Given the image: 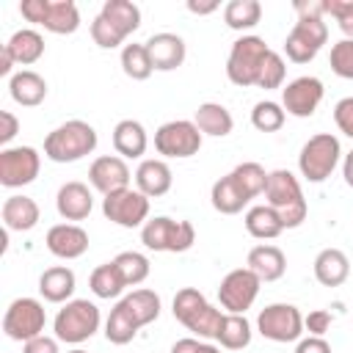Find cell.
I'll return each instance as SVG.
<instances>
[{
	"mask_svg": "<svg viewBox=\"0 0 353 353\" xmlns=\"http://www.w3.org/2000/svg\"><path fill=\"white\" fill-rule=\"evenodd\" d=\"M141 28V8L130 0H108L91 22V39L102 50L119 47Z\"/></svg>",
	"mask_w": 353,
	"mask_h": 353,
	"instance_id": "cell-1",
	"label": "cell"
},
{
	"mask_svg": "<svg viewBox=\"0 0 353 353\" xmlns=\"http://www.w3.org/2000/svg\"><path fill=\"white\" fill-rule=\"evenodd\" d=\"M94 149H97V130L83 119H69L44 138V157L52 163H77Z\"/></svg>",
	"mask_w": 353,
	"mask_h": 353,
	"instance_id": "cell-2",
	"label": "cell"
},
{
	"mask_svg": "<svg viewBox=\"0 0 353 353\" xmlns=\"http://www.w3.org/2000/svg\"><path fill=\"white\" fill-rule=\"evenodd\" d=\"M265 199L268 204L279 212L284 229H295L306 221V199H303V190H301V182L292 171L287 168H276L268 174V188H265Z\"/></svg>",
	"mask_w": 353,
	"mask_h": 353,
	"instance_id": "cell-3",
	"label": "cell"
},
{
	"mask_svg": "<svg viewBox=\"0 0 353 353\" xmlns=\"http://www.w3.org/2000/svg\"><path fill=\"white\" fill-rule=\"evenodd\" d=\"M171 312H174V317H176L188 331H193L199 339H215V334H218V328H221V320H223V312L215 309L196 287H182V290L174 295Z\"/></svg>",
	"mask_w": 353,
	"mask_h": 353,
	"instance_id": "cell-4",
	"label": "cell"
},
{
	"mask_svg": "<svg viewBox=\"0 0 353 353\" xmlns=\"http://www.w3.org/2000/svg\"><path fill=\"white\" fill-rule=\"evenodd\" d=\"M99 309L97 303H91L88 298H72L69 303H63L52 320V331L58 342L66 345H80L85 339H91L99 331Z\"/></svg>",
	"mask_w": 353,
	"mask_h": 353,
	"instance_id": "cell-5",
	"label": "cell"
},
{
	"mask_svg": "<svg viewBox=\"0 0 353 353\" xmlns=\"http://www.w3.org/2000/svg\"><path fill=\"white\" fill-rule=\"evenodd\" d=\"M141 243L149 251H160V254H182L190 251L196 243V229L190 221H174L168 215H157L149 218L141 226Z\"/></svg>",
	"mask_w": 353,
	"mask_h": 353,
	"instance_id": "cell-6",
	"label": "cell"
},
{
	"mask_svg": "<svg viewBox=\"0 0 353 353\" xmlns=\"http://www.w3.org/2000/svg\"><path fill=\"white\" fill-rule=\"evenodd\" d=\"M339 157H342L339 138L334 132H317L301 146V154H298L301 176L317 185L334 174V168L339 165Z\"/></svg>",
	"mask_w": 353,
	"mask_h": 353,
	"instance_id": "cell-7",
	"label": "cell"
},
{
	"mask_svg": "<svg viewBox=\"0 0 353 353\" xmlns=\"http://www.w3.org/2000/svg\"><path fill=\"white\" fill-rule=\"evenodd\" d=\"M268 52H270V47L265 44L262 36H240V39L232 44V50H229V58H226V77H229L234 85H240V88L256 85Z\"/></svg>",
	"mask_w": 353,
	"mask_h": 353,
	"instance_id": "cell-8",
	"label": "cell"
},
{
	"mask_svg": "<svg viewBox=\"0 0 353 353\" xmlns=\"http://www.w3.org/2000/svg\"><path fill=\"white\" fill-rule=\"evenodd\" d=\"M47 325V312H44V303L39 298H17L8 303L6 314H3V331L8 339L14 342H28V339H36L41 336Z\"/></svg>",
	"mask_w": 353,
	"mask_h": 353,
	"instance_id": "cell-9",
	"label": "cell"
},
{
	"mask_svg": "<svg viewBox=\"0 0 353 353\" xmlns=\"http://www.w3.org/2000/svg\"><path fill=\"white\" fill-rule=\"evenodd\" d=\"M201 132L193 121L188 119H174V121H165L157 127L154 132V149L157 154L163 157H174V160H185V157H193L199 154L201 149Z\"/></svg>",
	"mask_w": 353,
	"mask_h": 353,
	"instance_id": "cell-10",
	"label": "cell"
},
{
	"mask_svg": "<svg viewBox=\"0 0 353 353\" xmlns=\"http://www.w3.org/2000/svg\"><path fill=\"white\" fill-rule=\"evenodd\" d=\"M256 331L270 342H298L303 336V314L292 303H270L256 314Z\"/></svg>",
	"mask_w": 353,
	"mask_h": 353,
	"instance_id": "cell-11",
	"label": "cell"
},
{
	"mask_svg": "<svg viewBox=\"0 0 353 353\" xmlns=\"http://www.w3.org/2000/svg\"><path fill=\"white\" fill-rule=\"evenodd\" d=\"M259 276L248 268H234L229 270L221 284H218V301L226 309V314H245V309L254 306L256 295H259Z\"/></svg>",
	"mask_w": 353,
	"mask_h": 353,
	"instance_id": "cell-12",
	"label": "cell"
},
{
	"mask_svg": "<svg viewBox=\"0 0 353 353\" xmlns=\"http://www.w3.org/2000/svg\"><path fill=\"white\" fill-rule=\"evenodd\" d=\"M328 41V25L320 17H301L284 39V52L292 63H309Z\"/></svg>",
	"mask_w": 353,
	"mask_h": 353,
	"instance_id": "cell-13",
	"label": "cell"
},
{
	"mask_svg": "<svg viewBox=\"0 0 353 353\" xmlns=\"http://www.w3.org/2000/svg\"><path fill=\"white\" fill-rule=\"evenodd\" d=\"M102 212L110 223L124 226V229H135V226H143L149 221V199L138 188H124V190L108 193L102 199Z\"/></svg>",
	"mask_w": 353,
	"mask_h": 353,
	"instance_id": "cell-14",
	"label": "cell"
},
{
	"mask_svg": "<svg viewBox=\"0 0 353 353\" xmlns=\"http://www.w3.org/2000/svg\"><path fill=\"white\" fill-rule=\"evenodd\" d=\"M41 171V154L33 146H6L0 152V185L25 188Z\"/></svg>",
	"mask_w": 353,
	"mask_h": 353,
	"instance_id": "cell-15",
	"label": "cell"
},
{
	"mask_svg": "<svg viewBox=\"0 0 353 353\" xmlns=\"http://www.w3.org/2000/svg\"><path fill=\"white\" fill-rule=\"evenodd\" d=\"M323 94H325L323 83L317 77L303 74L281 88V108L295 119H309V116H314L317 105L323 102Z\"/></svg>",
	"mask_w": 353,
	"mask_h": 353,
	"instance_id": "cell-16",
	"label": "cell"
},
{
	"mask_svg": "<svg viewBox=\"0 0 353 353\" xmlns=\"http://www.w3.org/2000/svg\"><path fill=\"white\" fill-rule=\"evenodd\" d=\"M130 179H132L130 165H127V160L119 157V154H102V157H97V160L91 163V168H88V182H91V188L99 190L102 196L130 188Z\"/></svg>",
	"mask_w": 353,
	"mask_h": 353,
	"instance_id": "cell-17",
	"label": "cell"
},
{
	"mask_svg": "<svg viewBox=\"0 0 353 353\" xmlns=\"http://www.w3.org/2000/svg\"><path fill=\"white\" fill-rule=\"evenodd\" d=\"M47 251L58 259H80L88 251V232L77 223H55L47 229Z\"/></svg>",
	"mask_w": 353,
	"mask_h": 353,
	"instance_id": "cell-18",
	"label": "cell"
},
{
	"mask_svg": "<svg viewBox=\"0 0 353 353\" xmlns=\"http://www.w3.org/2000/svg\"><path fill=\"white\" fill-rule=\"evenodd\" d=\"M143 44H146V52H149L152 66L157 72H174V69H179L185 63L188 50H185L182 36H176V33H165L163 30V33L149 36Z\"/></svg>",
	"mask_w": 353,
	"mask_h": 353,
	"instance_id": "cell-19",
	"label": "cell"
},
{
	"mask_svg": "<svg viewBox=\"0 0 353 353\" xmlns=\"http://www.w3.org/2000/svg\"><path fill=\"white\" fill-rule=\"evenodd\" d=\"M55 210L63 221H85L94 210V196L85 182H63L55 193Z\"/></svg>",
	"mask_w": 353,
	"mask_h": 353,
	"instance_id": "cell-20",
	"label": "cell"
},
{
	"mask_svg": "<svg viewBox=\"0 0 353 353\" xmlns=\"http://www.w3.org/2000/svg\"><path fill=\"white\" fill-rule=\"evenodd\" d=\"M171 182H174V174H171V168H168L165 160L149 157V160H141V165L135 168V188L146 199L165 196L171 190Z\"/></svg>",
	"mask_w": 353,
	"mask_h": 353,
	"instance_id": "cell-21",
	"label": "cell"
},
{
	"mask_svg": "<svg viewBox=\"0 0 353 353\" xmlns=\"http://www.w3.org/2000/svg\"><path fill=\"white\" fill-rule=\"evenodd\" d=\"M39 204L25 196V193H14L3 201L0 207V218L6 223L8 232H30L36 223H39Z\"/></svg>",
	"mask_w": 353,
	"mask_h": 353,
	"instance_id": "cell-22",
	"label": "cell"
},
{
	"mask_svg": "<svg viewBox=\"0 0 353 353\" xmlns=\"http://www.w3.org/2000/svg\"><path fill=\"white\" fill-rule=\"evenodd\" d=\"M8 94L22 108H36L47 99V80L33 69H19L8 80Z\"/></svg>",
	"mask_w": 353,
	"mask_h": 353,
	"instance_id": "cell-23",
	"label": "cell"
},
{
	"mask_svg": "<svg viewBox=\"0 0 353 353\" xmlns=\"http://www.w3.org/2000/svg\"><path fill=\"white\" fill-rule=\"evenodd\" d=\"M245 268L254 270L259 276V281H279L287 270V256L279 245H270V243H262V245H254L248 251V259H245Z\"/></svg>",
	"mask_w": 353,
	"mask_h": 353,
	"instance_id": "cell-24",
	"label": "cell"
},
{
	"mask_svg": "<svg viewBox=\"0 0 353 353\" xmlns=\"http://www.w3.org/2000/svg\"><path fill=\"white\" fill-rule=\"evenodd\" d=\"M74 287H77L74 270L66 268V265L47 268V270L39 276V292H41V298L50 301V303H69L72 295H74Z\"/></svg>",
	"mask_w": 353,
	"mask_h": 353,
	"instance_id": "cell-25",
	"label": "cell"
},
{
	"mask_svg": "<svg viewBox=\"0 0 353 353\" xmlns=\"http://www.w3.org/2000/svg\"><path fill=\"white\" fill-rule=\"evenodd\" d=\"M350 276V259L342 248H323L314 256V279L323 287H339Z\"/></svg>",
	"mask_w": 353,
	"mask_h": 353,
	"instance_id": "cell-26",
	"label": "cell"
},
{
	"mask_svg": "<svg viewBox=\"0 0 353 353\" xmlns=\"http://www.w3.org/2000/svg\"><path fill=\"white\" fill-rule=\"evenodd\" d=\"M149 146V138H146V130L141 121L135 119H121L116 127H113V149L119 157L124 160H135L146 152Z\"/></svg>",
	"mask_w": 353,
	"mask_h": 353,
	"instance_id": "cell-27",
	"label": "cell"
},
{
	"mask_svg": "<svg viewBox=\"0 0 353 353\" xmlns=\"http://www.w3.org/2000/svg\"><path fill=\"white\" fill-rule=\"evenodd\" d=\"M193 124L199 127L201 135H212V138H223L234 130V119H232L229 108H223L221 102H201L196 108Z\"/></svg>",
	"mask_w": 353,
	"mask_h": 353,
	"instance_id": "cell-28",
	"label": "cell"
},
{
	"mask_svg": "<svg viewBox=\"0 0 353 353\" xmlns=\"http://www.w3.org/2000/svg\"><path fill=\"white\" fill-rule=\"evenodd\" d=\"M210 201H212V207H215L221 215H237V212H243V207H245L251 199L243 193V188L237 185V179H234L232 171H229L226 176H221V179L212 182Z\"/></svg>",
	"mask_w": 353,
	"mask_h": 353,
	"instance_id": "cell-29",
	"label": "cell"
},
{
	"mask_svg": "<svg viewBox=\"0 0 353 353\" xmlns=\"http://www.w3.org/2000/svg\"><path fill=\"white\" fill-rule=\"evenodd\" d=\"M245 232L256 240H276L284 232V223L279 218V212L270 204H256L245 212Z\"/></svg>",
	"mask_w": 353,
	"mask_h": 353,
	"instance_id": "cell-30",
	"label": "cell"
},
{
	"mask_svg": "<svg viewBox=\"0 0 353 353\" xmlns=\"http://www.w3.org/2000/svg\"><path fill=\"white\" fill-rule=\"evenodd\" d=\"M119 303L130 312V317H132L141 328L149 325V323H154V320L160 317V295H157L154 290H146V287L132 290V292H127Z\"/></svg>",
	"mask_w": 353,
	"mask_h": 353,
	"instance_id": "cell-31",
	"label": "cell"
},
{
	"mask_svg": "<svg viewBox=\"0 0 353 353\" xmlns=\"http://www.w3.org/2000/svg\"><path fill=\"white\" fill-rule=\"evenodd\" d=\"M6 47H8V52L14 55V61H17L19 66H30V63H36V61L44 55V39H41V33L33 30V28L17 30V33L6 41Z\"/></svg>",
	"mask_w": 353,
	"mask_h": 353,
	"instance_id": "cell-32",
	"label": "cell"
},
{
	"mask_svg": "<svg viewBox=\"0 0 353 353\" xmlns=\"http://www.w3.org/2000/svg\"><path fill=\"white\" fill-rule=\"evenodd\" d=\"M88 287H91V292H94L97 298H102V301L119 298V295L127 290V284H124V279H121V273H119V268H116L113 259H110V262H102V265H97V268L91 270Z\"/></svg>",
	"mask_w": 353,
	"mask_h": 353,
	"instance_id": "cell-33",
	"label": "cell"
},
{
	"mask_svg": "<svg viewBox=\"0 0 353 353\" xmlns=\"http://www.w3.org/2000/svg\"><path fill=\"white\" fill-rule=\"evenodd\" d=\"M251 336H254V331H251V323L245 320V314H223L215 342L226 350H243L251 345Z\"/></svg>",
	"mask_w": 353,
	"mask_h": 353,
	"instance_id": "cell-34",
	"label": "cell"
},
{
	"mask_svg": "<svg viewBox=\"0 0 353 353\" xmlns=\"http://www.w3.org/2000/svg\"><path fill=\"white\" fill-rule=\"evenodd\" d=\"M262 19V3L259 0H229L223 6V22L232 30H251Z\"/></svg>",
	"mask_w": 353,
	"mask_h": 353,
	"instance_id": "cell-35",
	"label": "cell"
},
{
	"mask_svg": "<svg viewBox=\"0 0 353 353\" xmlns=\"http://www.w3.org/2000/svg\"><path fill=\"white\" fill-rule=\"evenodd\" d=\"M80 28V11L72 0H50V14L44 22V30L58 33V36H69Z\"/></svg>",
	"mask_w": 353,
	"mask_h": 353,
	"instance_id": "cell-36",
	"label": "cell"
},
{
	"mask_svg": "<svg viewBox=\"0 0 353 353\" xmlns=\"http://www.w3.org/2000/svg\"><path fill=\"white\" fill-rule=\"evenodd\" d=\"M138 328H141V325L130 317V312H127L121 303H116V306L110 309L108 323H105V339H108L110 345H130V342L135 339Z\"/></svg>",
	"mask_w": 353,
	"mask_h": 353,
	"instance_id": "cell-37",
	"label": "cell"
},
{
	"mask_svg": "<svg viewBox=\"0 0 353 353\" xmlns=\"http://www.w3.org/2000/svg\"><path fill=\"white\" fill-rule=\"evenodd\" d=\"M113 262H116V268H119V273H121L127 287L143 284L149 279V273H152V265H149L146 254H141V251H121Z\"/></svg>",
	"mask_w": 353,
	"mask_h": 353,
	"instance_id": "cell-38",
	"label": "cell"
},
{
	"mask_svg": "<svg viewBox=\"0 0 353 353\" xmlns=\"http://www.w3.org/2000/svg\"><path fill=\"white\" fill-rule=\"evenodd\" d=\"M121 69L130 80H146L154 66H152V58L146 52V44H124L121 47Z\"/></svg>",
	"mask_w": 353,
	"mask_h": 353,
	"instance_id": "cell-39",
	"label": "cell"
},
{
	"mask_svg": "<svg viewBox=\"0 0 353 353\" xmlns=\"http://www.w3.org/2000/svg\"><path fill=\"white\" fill-rule=\"evenodd\" d=\"M268 174H270V171H265V168H262L259 163H254V160L240 163V165L232 168V176L237 179V185L243 188V193H245L248 199H256L259 193H265V188H268Z\"/></svg>",
	"mask_w": 353,
	"mask_h": 353,
	"instance_id": "cell-40",
	"label": "cell"
},
{
	"mask_svg": "<svg viewBox=\"0 0 353 353\" xmlns=\"http://www.w3.org/2000/svg\"><path fill=\"white\" fill-rule=\"evenodd\" d=\"M284 119H287V110L279 102H273V99H262L251 110V124L259 132H276V130H281L284 127Z\"/></svg>",
	"mask_w": 353,
	"mask_h": 353,
	"instance_id": "cell-41",
	"label": "cell"
},
{
	"mask_svg": "<svg viewBox=\"0 0 353 353\" xmlns=\"http://www.w3.org/2000/svg\"><path fill=\"white\" fill-rule=\"evenodd\" d=\"M284 77H287V63L281 58V52L270 50L265 63H262V72H259V80H256V88H281L284 85Z\"/></svg>",
	"mask_w": 353,
	"mask_h": 353,
	"instance_id": "cell-42",
	"label": "cell"
},
{
	"mask_svg": "<svg viewBox=\"0 0 353 353\" xmlns=\"http://www.w3.org/2000/svg\"><path fill=\"white\" fill-rule=\"evenodd\" d=\"M331 72L342 80H353V39H339L331 47Z\"/></svg>",
	"mask_w": 353,
	"mask_h": 353,
	"instance_id": "cell-43",
	"label": "cell"
},
{
	"mask_svg": "<svg viewBox=\"0 0 353 353\" xmlns=\"http://www.w3.org/2000/svg\"><path fill=\"white\" fill-rule=\"evenodd\" d=\"M325 14L336 19L345 39H353V0H325Z\"/></svg>",
	"mask_w": 353,
	"mask_h": 353,
	"instance_id": "cell-44",
	"label": "cell"
},
{
	"mask_svg": "<svg viewBox=\"0 0 353 353\" xmlns=\"http://www.w3.org/2000/svg\"><path fill=\"white\" fill-rule=\"evenodd\" d=\"M334 124L339 127L342 135L353 138V97H342L334 105Z\"/></svg>",
	"mask_w": 353,
	"mask_h": 353,
	"instance_id": "cell-45",
	"label": "cell"
},
{
	"mask_svg": "<svg viewBox=\"0 0 353 353\" xmlns=\"http://www.w3.org/2000/svg\"><path fill=\"white\" fill-rule=\"evenodd\" d=\"M19 14H22L28 22L44 28L47 14H50V0H22V3H19Z\"/></svg>",
	"mask_w": 353,
	"mask_h": 353,
	"instance_id": "cell-46",
	"label": "cell"
},
{
	"mask_svg": "<svg viewBox=\"0 0 353 353\" xmlns=\"http://www.w3.org/2000/svg\"><path fill=\"white\" fill-rule=\"evenodd\" d=\"M171 353H221V345H212V342L196 339V336H185L171 345Z\"/></svg>",
	"mask_w": 353,
	"mask_h": 353,
	"instance_id": "cell-47",
	"label": "cell"
},
{
	"mask_svg": "<svg viewBox=\"0 0 353 353\" xmlns=\"http://www.w3.org/2000/svg\"><path fill=\"white\" fill-rule=\"evenodd\" d=\"M331 328V312L325 309H314L303 317V331H309V336H323Z\"/></svg>",
	"mask_w": 353,
	"mask_h": 353,
	"instance_id": "cell-48",
	"label": "cell"
},
{
	"mask_svg": "<svg viewBox=\"0 0 353 353\" xmlns=\"http://www.w3.org/2000/svg\"><path fill=\"white\" fill-rule=\"evenodd\" d=\"M17 132H19V119L11 110H0V143L8 146Z\"/></svg>",
	"mask_w": 353,
	"mask_h": 353,
	"instance_id": "cell-49",
	"label": "cell"
},
{
	"mask_svg": "<svg viewBox=\"0 0 353 353\" xmlns=\"http://www.w3.org/2000/svg\"><path fill=\"white\" fill-rule=\"evenodd\" d=\"M22 353H58V339L55 336H36V339H28L22 345Z\"/></svg>",
	"mask_w": 353,
	"mask_h": 353,
	"instance_id": "cell-50",
	"label": "cell"
},
{
	"mask_svg": "<svg viewBox=\"0 0 353 353\" xmlns=\"http://www.w3.org/2000/svg\"><path fill=\"white\" fill-rule=\"evenodd\" d=\"M295 14L301 17H325V0H295Z\"/></svg>",
	"mask_w": 353,
	"mask_h": 353,
	"instance_id": "cell-51",
	"label": "cell"
},
{
	"mask_svg": "<svg viewBox=\"0 0 353 353\" xmlns=\"http://www.w3.org/2000/svg\"><path fill=\"white\" fill-rule=\"evenodd\" d=\"M295 353H331V345L323 336H303L298 339Z\"/></svg>",
	"mask_w": 353,
	"mask_h": 353,
	"instance_id": "cell-52",
	"label": "cell"
},
{
	"mask_svg": "<svg viewBox=\"0 0 353 353\" xmlns=\"http://www.w3.org/2000/svg\"><path fill=\"white\" fill-rule=\"evenodd\" d=\"M218 6H221V3H215V0H210V3L188 0V11H190V14H212V11H218Z\"/></svg>",
	"mask_w": 353,
	"mask_h": 353,
	"instance_id": "cell-53",
	"label": "cell"
},
{
	"mask_svg": "<svg viewBox=\"0 0 353 353\" xmlns=\"http://www.w3.org/2000/svg\"><path fill=\"white\" fill-rule=\"evenodd\" d=\"M14 63H17V61H14V55H11V52H8V47L3 44V50H0V74H3V77H8V74L14 72Z\"/></svg>",
	"mask_w": 353,
	"mask_h": 353,
	"instance_id": "cell-54",
	"label": "cell"
},
{
	"mask_svg": "<svg viewBox=\"0 0 353 353\" xmlns=\"http://www.w3.org/2000/svg\"><path fill=\"white\" fill-rule=\"evenodd\" d=\"M342 176H345V182H347V188H353V149L345 154V160H342Z\"/></svg>",
	"mask_w": 353,
	"mask_h": 353,
	"instance_id": "cell-55",
	"label": "cell"
},
{
	"mask_svg": "<svg viewBox=\"0 0 353 353\" xmlns=\"http://www.w3.org/2000/svg\"><path fill=\"white\" fill-rule=\"evenodd\" d=\"M66 353H88V350H83V347H72V350H66Z\"/></svg>",
	"mask_w": 353,
	"mask_h": 353,
	"instance_id": "cell-56",
	"label": "cell"
}]
</instances>
